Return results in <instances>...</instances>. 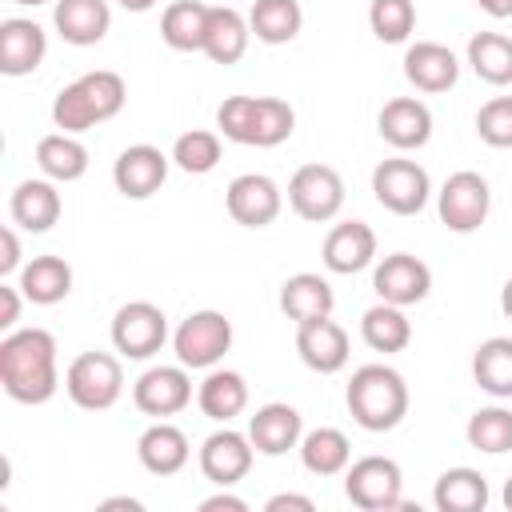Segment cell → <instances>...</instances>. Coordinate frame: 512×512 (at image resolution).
<instances>
[{"instance_id": "46", "label": "cell", "mask_w": 512, "mask_h": 512, "mask_svg": "<svg viewBox=\"0 0 512 512\" xmlns=\"http://www.w3.org/2000/svg\"><path fill=\"white\" fill-rule=\"evenodd\" d=\"M248 512V500H240V496H232V492H216V496H208V500H200V512Z\"/></svg>"}, {"instance_id": "11", "label": "cell", "mask_w": 512, "mask_h": 512, "mask_svg": "<svg viewBox=\"0 0 512 512\" xmlns=\"http://www.w3.org/2000/svg\"><path fill=\"white\" fill-rule=\"evenodd\" d=\"M372 288H376L380 300L408 308V304H420L432 292V268L412 252H392L376 264Z\"/></svg>"}, {"instance_id": "43", "label": "cell", "mask_w": 512, "mask_h": 512, "mask_svg": "<svg viewBox=\"0 0 512 512\" xmlns=\"http://www.w3.org/2000/svg\"><path fill=\"white\" fill-rule=\"evenodd\" d=\"M252 116H256V96H228L216 108V128L224 140L248 144L252 140Z\"/></svg>"}, {"instance_id": "8", "label": "cell", "mask_w": 512, "mask_h": 512, "mask_svg": "<svg viewBox=\"0 0 512 512\" xmlns=\"http://www.w3.org/2000/svg\"><path fill=\"white\" fill-rule=\"evenodd\" d=\"M436 208H440V220L448 232H476L484 220H488V208H492V188L480 172L464 168V172H452L444 180V188L436 192Z\"/></svg>"}, {"instance_id": "12", "label": "cell", "mask_w": 512, "mask_h": 512, "mask_svg": "<svg viewBox=\"0 0 512 512\" xmlns=\"http://www.w3.org/2000/svg\"><path fill=\"white\" fill-rule=\"evenodd\" d=\"M224 204H228V216H232L236 224H244V228H268V224L280 216L284 196H280V188H276L272 176H264V172H244V176H236V180L228 184Z\"/></svg>"}, {"instance_id": "16", "label": "cell", "mask_w": 512, "mask_h": 512, "mask_svg": "<svg viewBox=\"0 0 512 512\" xmlns=\"http://www.w3.org/2000/svg\"><path fill=\"white\" fill-rule=\"evenodd\" d=\"M376 128L380 136L396 148V152H412V148H424L432 140V112L424 100L416 96H392L380 116H376Z\"/></svg>"}, {"instance_id": "7", "label": "cell", "mask_w": 512, "mask_h": 512, "mask_svg": "<svg viewBox=\"0 0 512 512\" xmlns=\"http://www.w3.org/2000/svg\"><path fill=\"white\" fill-rule=\"evenodd\" d=\"M372 196L380 208L396 212V216H416L428 196H432V180L428 172L416 164V160H404V156H392V160H380L376 172H372Z\"/></svg>"}, {"instance_id": "50", "label": "cell", "mask_w": 512, "mask_h": 512, "mask_svg": "<svg viewBox=\"0 0 512 512\" xmlns=\"http://www.w3.org/2000/svg\"><path fill=\"white\" fill-rule=\"evenodd\" d=\"M124 12H152L156 8V0H116Z\"/></svg>"}, {"instance_id": "40", "label": "cell", "mask_w": 512, "mask_h": 512, "mask_svg": "<svg viewBox=\"0 0 512 512\" xmlns=\"http://www.w3.org/2000/svg\"><path fill=\"white\" fill-rule=\"evenodd\" d=\"M172 160H176V168H184L192 176H204V172H212L220 164V136L208 132V128H192V132L176 136Z\"/></svg>"}, {"instance_id": "3", "label": "cell", "mask_w": 512, "mask_h": 512, "mask_svg": "<svg viewBox=\"0 0 512 512\" xmlns=\"http://www.w3.org/2000/svg\"><path fill=\"white\" fill-rule=\"evenodd\" d=\"M64 392L84 412H104L124 392V368L112 352H80L64 372Z\"/></svg>"}, {"instance_id": "41", "label": "cell", "mask_w": 512, "mask_h": 512, "mask_svg": "<svg viewBox=\"0 0 512 512\" xmlns=\"http://www.w3.org/2000/svg\"><path fill=\"white\" fill-rule=\"evenodd\" d=\"M52 124H56L60 132H72V136H80V132L96 128L92 104H88V96L80 92V84H76V80H72V84H64V88L56 92V100H52Z\"/></svg>"}, {"instance_id": "35", "label": "cell", "mask_w": 512, "mask_h": 512, "mask_svg": "<svg viewBox=\"0 0 512 512\" xmlns=\"http://www.w3.org/2000/svg\"><path fill=\"white\" fill-rule=\"evenodd\" d=\"M468 64L484 84H512V36L504 32H476L468 40Z\"/></svg>"}, {"instance_id": "14", "label": "cell", "mask_w": 512, "mask_h": 512, "mask_svg": "<svg viewBox=\"0 0 512 512\" xmlns=\"http://www.w3.org/2000/svg\"><path fill=\"white\" fill-rule=\"evenodd\" d=\"M168 160L156 144H132L116 156L112 164V184L120 196L128 200H148L152 192H160V184L168 180Z\"/></svg>"}, {"instance_id": "47", "label": "cell", "mask_w": 512, "mask_h": 512, "mask_svg": "<svg viewBox=\"0 0 512 512\" xmlns=\"http://www.w3.org/2000/svg\"><path fill=\"white\" fill-rule=\"evenodd\" d=\"M284 508H296V512H312L316 504H312V496H296V492H280V496H272V500L264 504V512H284Z\"/></svg>"}, {"instance_id": "1", "label": "cell", "mask_w": 512, "mask_h": 512, "mask_svg": "<svg viewBox=\"0 0 512 512\" xmlns=\"http://www.w3.org/2000/svg\"><path fill=\"white\" fill-rule=\"evenodd\" d=\"M0 384L16 404H44L60 388L56 336L48 328H12L0 340Z\"/></svg>"}, {"instance_id": "19", "label": "cell", "mask_w": 512, "mask_h": 512, "mask_svg": "<svg viewBox=\"0 0 512 512\" xmlns=\"http://www.w3.org/2000/svg\"><path fill=\"white\" fill-rule=\"evenodd\" d=\"M376 260V232L364 220H344L332 224L324 236V268L336 276L364 272Z\"/></svg>"}, {"instance_id": "51", "label": "cell", "mask_w": 512, "mask_h": 512, "mask_svg": "<svg viewBox=\"0 0 512 512\" xmlns=\"http://www.w3.org/2000/svg\"><path fill=\"white\" fill-rule=\"evenodd\" d=\"M500 308H504V316L512 320V276H508V284L500 288Z\"/></svg>"}, {"instance_id": "34", "label": "cell", "mask_w": 512, "mask_h": 512, "mask_svg": "<svg viewBox=\"0 0 512 512\" xmlns=\"http://www.w3.org/2000/svg\"><path fill=\"white\" fill-rule=\"evenodd\" d=\"M248 24H252L256 40L288 44L304 28V8H300V0H256L252 12H248Z\"/></svg>"}, {"instance_id": "45", "label": "cell", "mask_w": 512, "mask_h": 512, "mask_svg": "<svg viewBox=\"0 0 512 512\" xmlns=\"http://www.w3.org/2000/svg\"><path fill=\"white\" fill-rule=\"evenodd\" d=\"M20 268V240H16V228H4L0 232V276H12Z\"/></svg>"}, {"instance_id": "31", "label": "cell", "mask_w": 512, "mask_h": 512, "mask_svg": "<svg viewBox=\"0 0 512 512\" xmlns=\"http://www.w3.org/2000/svg\"><path fill=\"white\" fill-rule=\"evenodd\" d=\"M360 336L372 352H404L412 340V320L404 316L400 304L380 300L360 316Z\"/></svg>"}, {"instance_id": "36", "label": "cell", "mask_w": 512, "mask_h": 512, "mask_svg": "<svg viewBox=\"0 0 512 512\" xmlns=\"http://www.w3.org/2000/svg\"><path fill=\"white\" fill-rule=\"evenodd\" d=\"M468 444L476 452H488V456H500V452H512V412L492 404V408H476L468 416V428H464Z\"/></svg>"}, {"instance_id": "37", "label": "cell", "mask_w": 512, "mask_h": 512, "mask_svg": "<svg viewBox=\"0 0 512 512\" xmlns=\"http://www.w3.org/2000/svg\"><path fill=\"white\" fill-rule=\"evenodd\" d=\"M296 128V112L288 100L280 96H256V116H252V148H276L292 136Z\"/></svg>"}, {"instance_id": "15", "label": "cell", "mask_w": 512, "mask_h": 512, "mask_svg": "<svg viewBox=\"0 0 512 512\" xmlns=\"http://www.w3.org/2000/svg\"><path fill=\"white\" fill-rule=\"evenodd\" d=\"M296 352L300 360L320 372V376H332L348 364V332L332 320V316H316V320H304L296 324Z\"/></svg>"}, {"instance_id": "30", "label": "cell", "mask_w": 512, "mask_h": 512, "mask_svg": "<svg viewBox=\"0 0 512 512\" xmlns=\"http://www.w3.org/2000/svg\"><path fill=\"white\" fill-rule=\"evenodd\" d=\"M472 380L488 396L512 400V336H488L472 352Z\"/></svg>"}, {"instance_id": "4", "label": "cell", "mask_w": 512, "mask_h": 512, "mask_svg": "<svg viewBox=\"0 0 512 512\" xmlns=\"http://www.w3.org/2000/svg\"><path fill=\"white\" fill-rule=\"evenodd\" d=\"M232 348V320L216 308H200L172 332V352L184 368H216Z\"/></svg>"}, {"instance_id": "44", "label": "cell", "mask_w": 512, "mask_h": 512, "mask_svg": "<svg viewBox=\"0 0 512 512\" xmlns=\"http://www.w3.org/2000/svg\"><path fill=\"white\" fill-rule=\"evenodd\" d=\"M20 296H24L20 284L16 288L12 284H0V304H4L0 308V332H12L16 328V320H20Z\"/></svg>"}, {"instance_id": "5", "label": "cell", "mask_w": 512, "mask_h": 512, "mask_svg": "<svg viewBox=\"0 0 512 512\" xmlns=\"http://www.w3.org/2000/svg\"><path fill=\"white\" fill-rule=\"evenodd\" d=\"M400 492H404V472L388 456H364V460L344 468V496L356 508H364V512H392V508H400L404 504Z\"/></svg>"}, {"instance_id": "53", "label": "cell", "mask_w": 512, "mask_h": 512, "mask_svg": "<svg viewBox=\"0 0 512 512\" xmlns=\"http://www.w3.org/2000/svg\"><path fill=\"white\" fill-rule=\"evenodd\" d=\"M12 4H24V8H36V4H56V0H12Z\"/></svg>"}, {"instance_id": "10", "label": "cell", "mask_w": 512, "mask_h": 512, "mask_svg": "<svg viewBox=\"0 0 512 512\" xmlns=\"http://www.w3.org/2000/svg\"><path fill=\"white\" fill-rule=\"evenodd\" d=\"M132 404L144 412V416H176L192 404V380H188V368L184 364H156L148 368L136 384H132Z\"/></svg>"}, {"instance_id": "29", "label": "cell", "mask_w": 512, "mask_h": 512, "mask_svg": "<svg viewBox=\"0 0 512 512\" xmlns=\"http://www.w3.org/2000/svg\"><path fill=\"white\" fill-rule=\"evenodd\" d=\"M36 164H40V172L48 180L72 184V180H80L88 172V148L72 132H48L36 144Z\"/></svg>"}, {"instance_id": "26", "label": "cell", "mask_w": 512, "mask_h": 512, "mask_svg": "<svg viewBox=\"0 0 512 512\" xmlns=\"http://www.w3.org/2000/svg\"><path fill=\"white\" fill-rule=\"evenodd\" d=\"M248 40H252V24L232 4H212L208 36H204V56L212 64H236L248 52Z\"/></svg>"}, {"instance_id": "9", "label": "cell", "mask_w": 512, "mask_h": 512, "mask_svg": "<svg viewBox=\"0 0 512 512\" xmlns=\"http://www.w3.org/2000/svg\"><path fill=\"white\" fill-rule=\"evenodd\" d=\"M168 340V316L152 300H128L112 316V344L128 360H148Z\"/></svg>"}, {"instance_id": "25", "label": "cell", "mask_w": 512, "mask_h": 512, "mask_svg": "<svg viewBox=\"0 0 512 512\" xmlns=\"http://www.w3.org/2000/svg\"><path fill=\"white\" fill-rule=\"evenodd\" d=\"M196 404L208 420L228 424L248 408V380L232 368H212L196 388Z\"/></svg>"}, {"instance_id": "24", "label": "cell", "mask_w": 512, "mask_h": 512, "mask_svg": "<svg viewBox=\"0 0 512 512\" xmlns=\"http://www.w3.org/2000/svg\"><path fill=\"white\" fill-rule=\"evenodd\" d=\"M336 308V292L320 272H296L280 284V312L292 324L316 320V316H332Z\"/></svg>"}, {"instance_id": "18", "label": "cell", "mask_w": 512, "mask_h": 512, "mask_svg": "<svg viewBox=\"0 0 512 512\" xmlns=\"http://www.w3.org/2000/svg\"><path fill=\"white\" fill-rule=\"evenodd\" d=\"M300 436H304V416L292 404L272 400L248 416V440L260 456H284L288 448H300Z\"/></svg>"}, {"instance_id": "48", "label": "cell", "mask_w": 512, "mask_h": 512, "mask_svg": "<svg viewBox=\"0 0 512 512\" xmlns=\"http://www.w3.org/2000/svg\"><path fill=\"white\" fill-rule=\"evenodd\" d=\"M476 8L492 20H508L512 16V0H476Z\"/></svg>"}, {"instance_id": "21", "label": "cell", "mask_w": 512, "mask_h": 512, "mask_svg": "<svg viewBox=\"0 0 512 512\" xmlns=\"http://www.w3.org/2000/svg\"><path fill=\"white\" fill-rule=\"evenodd\" d=\"M52 24L68 44L88 48V44H100L108 36L112 8H108V0H56L52 4Z\"/></svg>"}, {"instance_id": "52", "label": "cell", "mask_w": 512, "mask_h": 512, "mask_svg": "<svg viewBox=\"0 0 512 512\" xmlns=\"http://www.w3.org/2000/svg\"><path fill=\"white\" fill-rule=\"evenodd\" d=\"M504 504H508V512H512V476H508V484H504Z\"/></svg>"}, {"instance_id": "49", "label": "cell", "mask_w": 512, "mask_h": 512, "mask_svg": "<svg viewBox=\"0 0 512 512\" xmlns=\"http://www.w3.org/2000/svg\"><path fill=\"white\" fill-rule=\"evenodd\" d=\"M100 508H128V512H140L144 504H140V500H128V496H112V500H104Z\"/></svg>"}, {"instance_id": "38", "label": "cell", "mask_w": 512, "mask_h": 512, "mask_svg": "<svg viewBox=\"0 0 512 512\" xmlns=\"http://www.w3.org/2000/svg\"><path fill=\"white\" fill-rule=\"evenodd\" d=\"M76 84H80V92L88 96L96 124L112 120V116L124 108V100H128V84H124V76H120V72H112V68H96V72H84Z\"/></svg>"}, {"instance_id": "20", "label": "cell", "mask_w": 512, "mask_h": 512, "mask_svg": "<svg viewBox=\"0 0 512 512\" xmlns=\"http://www.w3.org/2000/svg\"><path fill=\"white\" fill-rule=\"evenodd\" d=\"M404 76L416 92H448L460 80V60L448 44L436 40H416L404 52Z\"/></svg>"}, {"instance_id": "13", "label": "cell", "mask_w": 512, "mask_h": 512, "mask_svg": "<svg viewBox=\"0 0 512 512\" xmlns=\"http://www.w3.org/2000/svg\"><path fill=\"white\" fill-rule=\"evenodd\" d=\"M252 456H256V448H252L248 432L220 428L200 444V472H204V480H212L220 488H232L248 476Z\"/></svg>"}, {"instance_id": "33", "label": "cell", "mask_w": 512, "mask_h": 512, "mask_svg": "<svg viewBox=\"0 0 512 512\" xmlns=\"http://www.w3.org/2000/svg\"><path fill=\"white\" fill-rule=\"evenodd\" d=\"M432 500L440 512H484L488 504V480L476 468H448L436 476Z\"/></svg>"}, {"instance_id": "17", "label": "cell", "mask_w": 512, "mask_h": 512, "mask_svg": "<svg viewBox=\"0 0 512 512\" xmlns=\"http://www.w3.org/2000/svg\"><path fill=\"white\" fill-rule=\"evenodd\" d=\"M48 56V36L36 20L8 16L0 20V72L4 76H28L44 64Z\"/></svg>"}, {"instance_id": "27", "label": "cell", "mask_w": 512, "mask_h": 512, "mask_svg": "<svg viewBox=\"0 0 512 512\" xmlns=\"http://www.w3.org/2000/svg\"><path fill=\"white\" fill-rule=\"evenodd\" d=\"M20 292L24 300L48 308V304H60L68 292H72V264L64 256H32L24 268H20Z\"/></svg>"}, {"instance_id": "42", "label": "cell", "mask_w": 512, "mask_h": 512, "mask_svg": "<svg viewBox=\"0 0 512 512\" xmlns=\"http://www.w3.org/2000/svg\"><path fill=\"white\" fill-rule=\"evenodd\" d=\"M476 136L488 148H512V96H492L476 112Z\"/></svg>"}, {"instance_id": "28", "label": "cell", "mask_w": 512, "mask_h": 512, "mask_svg": "<svg viewBox=\"0 0 512 512\" xmlns=\"http://www.w3.org/2000/svg\"><path fill=\"white\" fill-rule=\"evenodd\" d=\"M208 12L212 4L200 0H172L160 16V36L168 48L176 52H204V36H208Z\"/></svg>"}, {"instance_id": "23", "label": "cell", "mask_w": 512, "mask_h": 512, "mask_svg": "<svg viewBox=\"0 0 512 512\" xmlns=\"http://www.w3.org/2000/svg\"><path fill=\"white\" fill-rule=\"evenodd\" d=\"M136 456H140L144 472H152V476H176V472L188 464L192 448H188V436H184L176 424L156 420L152 428L140 432V440H136Z\"/></svg>"}, {"instance_id": "39", "label": "cell", "mask_w": 512, "mask_h": 512, "mask_svg": "<svg viewBox=\"0 0 512 512\" xmlns=\"http://www.w3.org/2000/svg\"><path fill=\"white\" fill-rule=\"evenodd\" d=\"M372 36L384 44H404L416 28V4L412 0H372L368 4Z\"/></svg>"}, {"instance_id": "2", "label": "cell", "mask_w": 512, "mask_h": 512, "mask_svg": "<svg viewBox=\"0 0 512 512\" xmlns=\"http://www.w3.org/2000/svg\"><path fill=\"white\" fill-rule=\"evenodd\" d=\"M348 412L368 432H392L408 416V384L388 364H364L348 380Z\"/></svg>"}, {"instance_id": "32", "label": "cell", "mask_w": 512, "mask_h": 512, "mask_svg": "<svg viewBox=\"0 0 512 512\" xmlns=\"http://www.w3.org/2000/svg\"><path fill=\"white\" fill-rule=\"evenodd\" d=\"M300 464L312 476H340L352 464V444L340 428H312L300 436Z\"/></svg>"}, {"instance_id": "22", "label": "cell", "mask_w": 512, "mask_h": 512, "mask_svg": "<svg viewBox=\"0 0 512 512\" xmlns=\"http://www.w3.org/2000/svg\"><path fill=\"white\" fill-rule=\"evenodd\" d=\"M8 212H12V224H20L24 232H48L60 212H64V200L56 192V180H20L12 188V200H8Z\"/></svg>"}, {"instance_id": "6", "label": "cell", "mask_w": 512, "mask_h": 512, "mask_svg": "<svg viewBox=\"0 0 512 512\" xmlns=\"http://www.w3.org/2000/svg\"><path fill=\"white\" fill-rule=\"evenodd\" d=\"M288 204L308 224H328L344 208V180L328 164H300L288 180Z\"/></svg>"}]
</instances>
